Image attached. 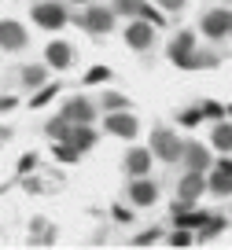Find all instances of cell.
Returning a JSON list of instances; mask_svg holds the SVG:
<instances>
[{"instance_id": "cell-1", "label": "cell", "mask_w": 232, "mask_h": 250, "mask_svg": "<svg viewBox=\"0 0 232 250\" xmlns=\"http://www.w3.org/2000/svg\"><path fill=\"white\" fill-rule=\"evenodd\" d=\"M67 8H63L59 0H45V4H37L33 8V22L41 26V30H63L67 26Z\"/></svg>"}, {"instance_id": "cell-2", "label": "cell", "mask_w": 232, "mask_h": 250, "mask_svg": "<svg viewBox=\"0 0 232 250\" xmlns=\"http://www.w3.org/2000/svg\"><path fill=\"white\" fill-rule=\"evenodd\" d=\"M170 59L177 62L181 70H195V33L192 30L177 33V41L170 44Z\"/></svg>"}, {"instance_id": "cell-3", "label": "cell", "mask_w": 232, "mask_h": 250, "mask_svg": "<svg viewBox=\"0 0 232 250\" xmlns=\"http://www.w3.org/2000/svg\"><path fill=\"white\" fill-rule=\"evenodd\" d=\"M181 147H185V144H181L177 136L170 133V129H155V136H151V151L162 158V162H177V158H181Z\"/></svg>"}, {"instance_id": "cell-4", "label": "cell", "mask_w": 232, "mask_h": 250, "mask_svg": "<svg viewBox=\"0 0 232 250\" xmlns=\"http://www.w3.org/2000/svg\"><path fill=\"white\" fill-rule=\"evenodd\" d=\"M93 118H96V103L85 100V96H74L63 107V122H70V125H89Z\"/></svg>"}, {"instance_id": "cell-5", "label": "cell", "mask_w": 232, "mask_h": 250, "mask_svg": "<svg viewBox=\"0 0 232 250\" xmlns=\"http://www.w3.org/2000/svg\"><path fill=\"white\" fill-rule=\"evenodd\" d=\"M103 125H107V133H115V136H125V140H133V136H137V129H140V122L129 114V110H107Z\"/></svg>"}, {"instance_id": "cell-6", "label": "cell", "mask_w": 232, "mask_h": 250, "mask_svg": "<svg viewBox=\"0 0 232 250\" xmlns=\"http://www.w3.org/2000/svg\"><path fill=\"white\" fill-rule=\"evenodd\" d=\"M26 44H30L26 30L19 22H11V19H4V22H0V48H4V52H23Z\"/></svg>"}, {"instance_id": "cell-7", "label": "cell", "mask_w": 232, "mask_h": 250, "mask_svg": "<svg viewBox=\"0 0 232 250\" xmlns=\"http://www.w3.org/2000/svg\"><path fill=\"white\" fill-rule=\"evenodd\" d=\"M203 33H207L210 41L229 37V11L225 8H210L207 15H203Z\"/></svg>"}, {"instance_id": "cell-8", "label": "cell", "mask_w": 232, "mask_h": 250, "mask_svg": "<svg viewBox=\"0 0 232 250\" xmlns=\"http://www.w3.org/2000/svg\"><path fill=\"white\" fill-rule=\"evenodd\" d=\"M81 26H85L89 33H111L115 30V11L111 8H93L81 15Z\"/></svg>"}, {"instance_id": "cell-9", "label": "cell", "mask_w": 232, "mask_h": 250, "mask_svg": "<svg viewBox=\"0 0 232 250\" xmlns=\"http://www.w3.org/2000/svg\"><path fill=\"white\" fill-rule=\"evenodd\" d=\"M155 41V26L151 22H129L125 26V44L137 48V52H147Z\"/></svg>"}, {"instance_id": "cell-10", "label": "cell", "mask_w": 232, "mask_h": 250, "mask_svg": "<svg viewBox=\"0 0 232 250\" xmlns=\"http://www.w3.org/2000/svg\"><path fill=\"white\" fill-rule=\"evenodd\" d=\"M45 62L52 66V70H67L70 62H74V48H70V41H52V44L45 48Z\"/></svg>"}, {"instance_id": "cell-11", "label": "cell", "mask_w": 232, "mask_h": 250, "mask_svg": "<svg viewBox=\"0 0 232 250\" xmlns=\"http://www.w3.org/2000/svg\"><path fill=\"white\" fill-rule=\"evenodd\" d=\"M129 199H133L137 206H151V203H159V188H155L147 177H137V180L129 184Z\"/></svg>"}, {"instance_id": "cell-12", "label": "cell", "mask_w": 232, "mask_h": 250, "mask_svg": "<svg viewBox=\"0 0 232 250\" xmlns=\"http://www.w3.org/2000/svg\"><path fill=\"white\" fill-rule=\"evenodd\" d=\"M203 188H207V180H203V173H195V169H188L185 177H181V203H195V199L203 195Z\"/></svg>"}, {"instance_id": "cell-13", "label": "cell", "mask_w": 232, "mask_h": 250, "mask_svg": "<svg viewBox=\"0 0 232 250\" xmlns=\"http://www.w3.org/2000/svg\"><path fill=\"white\" fill-rule=\"evenodd\" d=\"M151 151H144V147H133L129 155H125V173H129V177H144L147 169H151Z\"/></svg>"}, {"instance_id": "cell-14", "label": "cell", "mask_w": 232, "mask_h": 250, "mask_svg": "<svg viewBox=\"0 0 232 250\" xmlns=\"http://www.w3.org/2000/svg\"><path fill=\"white\" fill-rule=\"evenodd\" d=\"M181 155H185L188 169H195V173H203V169L210 166V155H207V147H203V144H185V147H181Z\"/></svg>"}, {"instance_id": "cell-15", "label": "cell", "mask_w": 232, "mask_h": 250, "mask_svg": "<svg viewBox=\"0 0 232 250\" xmlns=\"http://www.w3.org/2000/svg\"><path fill=\"white\" fill-rule=\"evenodd\" d=\"M93 129H89V125H70V133H67V144H74L77 151H89L93 147Z\"/></svg>"}, {"instance_id": "cell-16", "label": "cell", "mask_w": 232, "mask_h": 250, "mask_svg": "<svg viewBox=\"0 0 232 250\" xmlns=\"http://www.w3.org/2000/svg\"><path fill=\"white\" fill-rule=\"evenodd\" d=\"M207 184H210V191H214V195H221V199H225V195H232V177H229L225 169H214Z\"/></svg>"}, {"instance_id": "cell-17", "label": "cell", "mask_w": 232, "mask_h": 250, "mask_svg": "<svg viewBox=\"0 0 232 250\" xmlns=\"http://www.w3.org/2000/svg\"><path fill=\"white\" fill-rule=\"evenodd\" d=\"M210 140H214V147H217V151H232V125H229V122H221L214 133H210Z\"/></svg>"}, {"instance_id": "cell-18", "label": "cell", "mask_w": 232, "mask_h": 250, "mask_svg": "<svg viewBox=\"0 0 232 250\" xmlns=\"http://www.w3.org/2000/svg\"><path fill=\"white\" fill-rule=\"evenodd\" d=\"M100 107L103 110H129V100L122 92H107V96H100Z\"/></svg>"}, {"instance_id": "cell-19", "label": "cell", "mask_w": 232, "mask_h": 250, "mask_svg": "<svg viewBox=\"0 0 232 250\" xmlns=\"http://www.w3.org/2000/svg\"><path fill=\"white\" fill-rule=\"evenodd\" d=\"M23 85H30V88L45 85V70L41 66H23Z\"/></svg>"}, {"instance_id": "cell-20", "label": "cell", "mask_w": 232, "mask_h": 250, "mask_svg": "<svg viewBox=\"0 0 232 250\" xmlns=\"http://www.w3.org/2000/svg\"><path fill=\"white\" fill-rule=\"evenodd\" d=\"M177 213H181V217H177V225H181V228H199L203 221L210 217V213H185L181 206H177Z\"/></svg>"}, {"instance_id": "cell-21", "label": "cell", "mask_w": 232, "mask_h": 250, "mask_svg": "<svg viewBox=\"0 0 232 250\" xmlns=\"http://www.w3.org/2000/svg\"><path fill=\"white\" fill-rule=\"evenodd\" d=\"M55 92H59V85H45V88H37V96L30 100V107H33V110H41V107H45V103L52 100Z\"/></svg>"}, {"instance_id": "cell-22", "label": "cell", "mask_w": 232, "mask_h": 250, "mask_svg": "<svg viewBox=\"0 0 232 250\" xmlns=\"http://www.w3.org/2000/svg\"><path fill=\"white\" fill-rule=\"evenodd\" d=\"M140 8H144V0H115V8H111V11H122V15H140Z\"/></svg>"}, {"instance_id": "cell-23", "label": "cell", "mask_w": 232, "mask_h": 250, "mask_svg": "<svg viewBox=\"0 0 232 250\" xmlns=\"http://www.w3.org/2000/svg\"><path fill=\"white\" fill-rule=\"evenodd\" d=\"M77 155H81V151H77L74 144H55V158H59V162H77Z\"/></svg>"}, {"instance_id": "cell-24", "label": "cell", "mask_w": 232, "mask_h": 250, "mask_svg": "<svg viewBox=\"0 0 232 250\" xmlns=\"http://www.w3.org/2000/svg\"><path fill=\"white\" fill-rule=\"evenodd\" d=\"M107 78H111L107 66H93V70L85 74V85H100V81H107Z\"/></svg>"}, {"instance_id": "cell-25", "label": "cell", "mask_w": 232, "mask_h": 250, "mask_svg": "<svg viewBox=\"0 0 232 250\" xmlns=\"http://www.w3.org/2000/svg\"><path fill=\"white\" fill-rule=\"evenodd\" d=\"M170 243H173V247H192V243H195V235L188 232V228H177V232L170 235Z\"/></svg>"}, {"instance_id": "cell-26", "label": "cell", "mask_w": 232, "mask_h": 250, "mask_svg": "<svg viewBox=\"0 0 232 250\" xmlns=\"http://www.w3.org/2000/svg\"><path fill=\"white\" fill-rule=\"evenodd\" d=\"M140 15H144V22H151V26H159V30H162V26H166V19H162V15H159V11H155V8H147V4H144V8H140Z\"/></svg>"}, {"instance_id": "cell-27", "label": "cell", "mask_w": 232, "mask_h": 250, "mask_svg": "<svg viewBox=\"0 0 232 250\" xmlns=\"http://www.w3.org/2000/svg\"><path fill=\"white\" fill-rule=\"evenodd\" d=\"M199 118H203L199 110H181V114H177V122H181V125H195Z\"/></svg>"}, {"instance_id": "cell-28", "label": "cell", "mask_w": 232, "mask_h": 250, "mask_svg": "<svg viewBox=\"0 0 232 250\" xmlns=\"http://www.w3.org/2000/svg\"><path fill=\"white\" fill-rule=\"evenodd\" d=\"M33 166H37V155H23V162H19V173H30Z\"/></svg>"}, {"instance_id": "cell-29", "label": "cell", "mask_w": 232, "mask_h": 250, "mask_svg": "<svg viewBox=\"0 0 232 250\" xmlns=\"http://www.w3.org/2000/svg\"><path fill=\"white\" fill-rule=\"evenodd\" d=\"M15 96H0V114H4V110H15Z\"/></svg>"}, {"instance_id": "cell-30", "label": "cell", "mask_w": 232, "mask_h": 250, "mask_svg": "<svg viewBox=\"0 0 232 250\" xmlns=\"http://www.w3.org/2000/svg\"><path fill=\"white\" fill-rule=\"evenodd\" d=\"M151 239H159V228H155V232H144V235H137V247H144V243H151Z\"/></svg>"}, {"instance_id": "cell-31", "label": "cell", "mask_w": 232, "mask_h": 250, "mask_svg": "<svg viewBox=\"0 0 232 250\" xmlns=\"http://www.w3.org/2000/svg\"><path fill=\"white\" fill-rule=\"evenodd\" d=\"M203 114H207V118H221V107H217V103H207V107H203Z\"/></svg>"}, {"instance_id": "cell-32", "label": "cell", "mask_w": 232, "mask_h": 250, "mask_svg": "<svg viewBox=\"0 0 232 250\" xmlns=\"http://www.w3.org/2000/svg\"><path fill=\"white\" fill-rule=\"evenodd\" d=\"M115 217H118V221H133V213L125 210V206H115Z\"/></svg>"}, {"instance_id": "cell-33", "label": "cell", "mask_w": 232, "mask_h": 250, "mask_svg": "<svg viewBox=\"0 0 232 250\" xmlns=\"http://www.w3.org/2000/svg\"><path fill=\"white\" fill-rule=\"evenodd\" d=\"M159 4H162V8H166V11H177V8H181V4H185V0H159Z\"/></svg>"}, {"instance_id": "cell-34", "label": "cell", "mask_w": 232, "mask_h": 250, "mask_svg": "<svg viewBox=\"0 0 232 250\" xmlns=\"http://www.w3.org/2000/svg\"><path fill=\"white\" fill-rule=\"evenodd\" d=\"M217 169H225V173L232 177V162H229V158H221V162H217Z\"/></svg>"}, {"instance_id": "cell-35", "label": "cell", "mask_w": 232, "mask_h": 250, "mask_svg": "<svg viewBox=\"0 0 232 250\" xmlns=\"http://www.w3.org/2000/svg\"><path fill=\"white\" fill-rule=\"evenodd\" d=\"M229 33H232V11H229Z\"/></svg>"}, {"instance_id": "cell-36", "label": "cell", "mask_w": 232, "mask_h": 250, "mask_svg": "<svg viewBox=\"0 0 232 250\" xmlns=\"http://www.w3.org/2000/svg\"><path fill=\"white\" fill-rule=\"evenodd\" d=\"M70 4H89V0H70Z\"/></svg>"}]
</instances>
